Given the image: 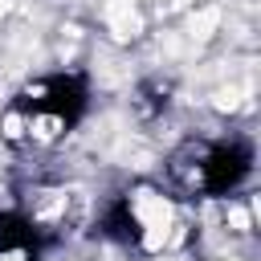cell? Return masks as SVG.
I'll return each instance as SVG.
<instances>
[{"instance_id": "cell-1", "label": "cell", "mask_w": 261, "mask_h": 261, "mask_svg": "<svg viewBox=\"0 0 261 261\" xmlns=\"http://www.w3.org/2000/svg\"><path fill=\"white\" fill-rule=\"evenodd\" d=\"M86 114V82L77 73H49L29 82L0 114V139L12 151L57 147Z\"/></svg>"}, {"instance_id": "cell-2", "label": "cell", "mask_w": 261, "mask_h": 261, "mask_svg": "<svg viewBox=\"0 0 261 261\" xmlns=\"http://www.w3.org/2000/svg\"><path fill=\"white\" fill-rule=\"evenodd\" d=\"M253 171V151L241 139H188L171 155V179L188 196H232Z\"/></svg>"}, {"instance_id": "cell-3", "label": "cell", "mask_w": 261, "mask_h": 261, "mask_svg": "<svg viewBox=\"0 0 261 261\" xmlns=\"http://www.w3.org/2000/svg\"><path fill=\"white\" fill-rule=\"evenodd\" d=\"M171 228H175V204H171L167 192H159L151 184L122 192L106 208V232L135 245L139 253H159L167 245Z\"/></svg>"}, {"instance_id": "cell-4", "label": "cell", "mask_w": 261, "mask_h": 261, "mask_svg": "<svg viewBox=\"0 0 261 261\" xmlns=\"http://www.w3.org/2000/svg\"><path fill=\"white\" fill-rule=\"evenodd\" d=\"M171 94V86L167 82H143L139 90H135V98H130V106H135V114L139 118H159L163 110H167V98Z\"/></svg>"}]
</instances>
